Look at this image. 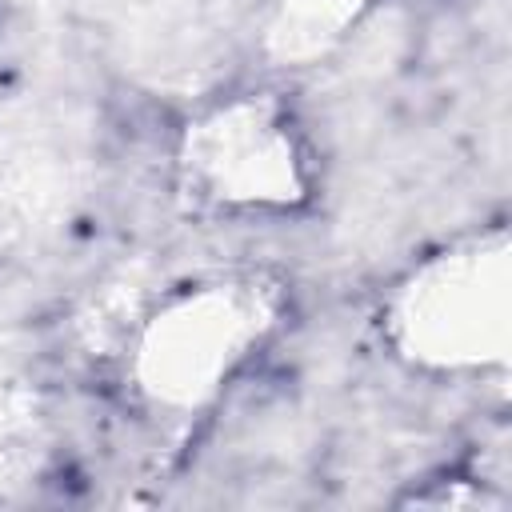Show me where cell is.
Returning <instances> with one entry per match:
<instances>
[{
	"mask_svg": "<svg viewBox=\"0 0 512 512\" xmlns=\"http://www.w3.org/2000/svg\"><path fill=\"white\" fill-rule=\"evenodd\" d=\"M408 332L424 356L444 364H484L504 356L508 340V268L504 244L464 252L424 276L408 304Z\"/></svg>",
	"mask_w": 512,
	"mask_h": 512,
	"instance_id": "cell-1",
	"label": "cell"
},
{
	"mask_svg": "<svg viewBox=\"0 0 512 512\" xmlns=\"http://www.w3.org/2000/svg\"><path fill=\"white\" fill-rule=\"evenodd\" d=\"M248 312H240L232 300L204 296L188 304L172 324H164V344L156 356V388L176 396H196L232 356V348L248 332Z\"/></svg>",
	"mask_w": 512,
	"mask_h": 512,
	"instance_id": "cell-2",
	"label": "cell"
}]
</instances>
